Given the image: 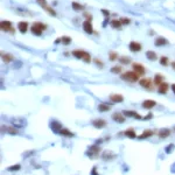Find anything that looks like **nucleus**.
I'll list each match as a JSON object with an SVG mask.
<instances>
[{
  "label": "nucleus",
  "mask_w": 175,
  "mask_h": 175,
  "mask_svg": "<svg viewBox=\"0 0 175 175\" xmlns=\"http://www.w3.org/2000/svg\"><path fill=\"white\" fill-rule=\"evenodd\" d=\"M72 55H74L76 58H78V60H83V61L86 62V63H90L91 62L90 54H88L86 51H84V50H78V49H76V50L72 51Z\"/></svg>",
  "instance_id": "1"
},
{
  "label": "nucleus",
  "mask_w": 175,
  "mask_h": 175,
  "mask_svg": "<svg viewBox=\"0 0 175 175\" xmlns=\"http://www.w3.org/2000/svg\"><path fill=\"white\" fill-rule=\"evenodd\" d=\"M46 28L47 26L42 23V22H35V23H33L32 28H31V31L34 35H37V36H40V35H42V33L46 31Z\"/></svg>",
  "instance_id": "2"
},
{
  "label": "nucleus",
  "mask_w": 175,
  "mask_h": 175,
  "mask_svg": "<svg viewBox=\"0 0 175 175\" xmlns=\"http://www.w3.org/2000/svg\"><path fill=\"white\" fill-rule=\"evenodd\" d=\"M122 80L123 81H127L131 83H134L139 80V75L135 71H126L122 75Z\"/></svg>",
  "instance_id": "3"
},
{
  "label": "nucleus",
  "mask_w": 175,
  "mask_h": 175,
  "mask_svg": "<svg viewBox=\"0 0 175 175\" xmlns=\"http://www.w3.org/2000/svg\"><path fill=\"white\" fill-rule=\"evenodd\" d=\"M0 28H1V31L2 32H7V33H15V29L13 28L12 26V22L8 21V20H2V21L0 22Z\"/></svg>",
  "instance_id": "4"
},
{
  "label": "nucleus",
  "mask_w": 175,
  "mask_h": 175,
  "mask_svg": "<svg viewBox=\"0 0 175 175\" xmlns=\"http://www.w3.org/2000/svg\"><path fill=\"white\" fill-rule=\"evenodd\" d=\"M99 153H101V148H99V146H98V145H92V146L89 147L88 152H86V155L93 159V158H97V156L99 155Z\"/></svg>",
  "instance_id": "5"
},
{
  "label": "nucleus",
  "mask_w": 175,
  "mask_h": 175,
  "mask_svg": "<svg viewBox=\"0 0 175 175\" xmlns=\"http://www.w3.org/2000/svg\"><path fill=\"white\" fill-rule=\"evenodd\" d=\"M11 123H12V126H14L15 128H20L26 126V119H23V118H12Z\"/></svg>",
  "instance_id": "6"
},
{
  "label": "nucleus",
  "mask_w": 175,
  "mask_h": 175,
  "mask_svg": "<svg viewBox=\"0 0 175 175\" xmlns=\"http://www.w3.org/2000/svg\"><path fill=\"white\" fill-rule=\"evenodd\" d=\"M91 124L95 126L96 128H104L107 125V123L104 120V119H101V118H98V119H93Z\"/></svg>",
  "instance_id": "7"
},
{
  "label": "nucleus",
  "mask_w": 175,
  "mask_h": 175,
  "mask_svg": "<svg viewBox=\"0 0 175 175\" xmlns=\"http://www.w3.org/2000/svg\"><path fill=\"white\" fill-rule=\"evenodd\" d=\"M133 71H135L139 76H143L146 72V68L139 63H133Z\"/></svg>",
  "instance_id": "8"
},
{
  "label": "nucleus",
  "mask_w": 175,
  "mask_h": 175,
  "mask_svg": "<svg viewBox=\"0 0 175 175\" xmlns=\"http://www.w3.org/2000/svg\"><path fill=\"white\" fill-rule=\"evenodd\" d=\"M139 84L141 85L143 88L147 89V90L152 89V80L151 78H141V80L139 81Z\"/></svg>",
  "instance_id": "9"
},
{
  "label": "nucleus",
  "mask_w": 175,
  "mask_h": 175,
  "mask_svg": "<svg viewBox=\"0 0 175 175\" xmlns=\"http://www.w3.org/2000/svg\"><path fill=\"white\" fill-rule=\"evenodd\" d=\"M83 29H84V32L88 33V34H92V33L95 32L93 28H92V23H91L90 20H85V21L83 22Z\"/></svg>",
  "instance_id": "10"
},
{
  "label": "nucleus",
  "mask_w": 175,
  "mask_h": 175,
  "mask_svg": "<svg viewBox=\"0 0 175 175\" xmlns=\"http://www.w3.org/2000/svg\"><path fill=\"white\" fill-rule=\"evenodd\" d=\"M128 48H130V50H131V51H133V53H139V51L141 50V44H140L139 42L132 41V42L130 43Z\"/></svg>",
  "instance_id": "11"
},
{
  "label": "nucleus",
  "mask_w": 175,
  "mask_h": 175,
  "mask_svg": "<svg viewBox=\"0 0 175 175\" xmlns=\"http://www.w3.org/2000/svg\"><path fill=\"white\" fill-rule=\"evenodd\" d=\"M154 106H156V102H155V101L146 99V101H144V102H143V107H144V109L151 110V109H153Z\"/></svg>",
  "instance_id": "12"
},
{
  "label": "nucleus",
  "mask_w": 175,
  "mask_h": 175,
  "mask_svg": "<svg viewBox=\"0 0 175 175\" xmlns=\"http://www.w3.org/2000/svg\"><path fill=\"white\" fill-rule=\"evenodd\" d=\"M170 130L169 128H161L159 132H158V135H159V138H161V139H166V138H168L170 135Z\"/></svg>",
  "instance_id": "13"
},
{
  "label": "nucleus",
  "mask_w": 175,
  "mask_h": 175,
  "mask_svg": "<svg viewBox=\"0 0 175 175\" xmlns=\"http://www.w3.org/2000/svg\"><path fill=\"white\" fill-rule=\"evenodd\" d=\"M112 119L117 123H124L125 122V116L124 113H119V112H116L112 114Z\"/></svg>",
  "instance_id": "14"
},
{
  "label": "nucleus",
  "mask_w": 175,
  "mask_h": 175,
  "mask_svg": "<svg viewBox=\"0 0 175 175\" xmlns=\"http://www.w3.org/2000/svg\"><path fill=\"white\" fill-rule=\"evenodd\" d=\"M124 116H127V117H131V118H137V119H143V117L139 114L138 112L135 111H130V110H125L123 112Z\"/></svg>",
  "instance_id": "15"
},
{
  "label": "nucleus",
  "mask_w": 175,
  "mask_h": 175,
  "mask_svg": "<svg viewBox=\"0 0 175 175\" xmlns=\"http://www.w3.org/2000/svg\"><path fill=\"white\" fill-rule=\"evenodd\" d=\"M18 29L20 31V32L23 34V33L27 32V29H28V22L26 21H20L18 23Z\"/></svg>",
  "instance_id": "16"
},
{
  "label": "nucleus",
  "mask_w": 175,
  "mask_h": 175,
  "mask_svg": "<svg viewBox=\"0 0 175 175\" xmlns=\"http://www.w3.org/2000/svg\"><path fill=\"white\" fill-rule=\"evenodd\" d=\"M102 158L104 160H112L116 158V154H113L111 151H105L104 153H102Z\"/></svg>",
  "instance_id": "17"
},
{
  "label": "nucleus",
  "mask_w": 175,
  "mask_h": 175,
  "mask_svg": "<svg viewBox=\"0 0 175 175\" xmlns=\"http://www.w3.org/2000/svg\"><path fill=\"white\" fill-rule=\"evenodd\" d=\"M168 89H169V85L167 84V83H162V84L159 85L158 91H159V93H161V95H165V93H167Z\"/></svg>",
  "instance_id": "18"
},
{
  "label": "nucleus",
  "mask_w": 175,
  "mask_h": 175,
  "mask_svg": "<svg viewBox=\"0 0 175 175\" xmlns=\"http://www.w3.org/2000/svg\"><path fill=\"white\" fill-rule=\"evenodd\" d=\"M50 127L53 128V131H55V132H60L61 130H62V124H60L58 122H51V124H50Z\"/></svg>",
  "instance_id": "19"
},
{
  "label": "nucleus",
  "mask_w": 175,
  "mask_h": 175,
  "mask_svg": "<svg viewBox=\"0 0 175 175\" xmlns=\"http://www.w3.org/2000/svg\"><path fill=\"white\" fill-rule=\"evenodd\" d=\"M110 99H111L112 102H114V103H122V102L124 101V97H123L122 95H117V93H114V95L110 96Z\"/></svg>",
  "instance_id": "20"
},
{
  "label": "nucleus",
  "mask_w": 175,
  "mask_h": 175,
  "mask_svg": "<svg viewBox=\"0 0 175 175\" xmlns=\"http://www.w3.org/2000/svg\"><path fill=\"white\" fill-rule=\"evenodd\" d=\"M60 135H63V137H68V138H71V137H74L75 134L72 132H70L69 130H67V128H62L60 132H58Z\"/></svg>",
  "instance_id": "21"
},
{
  "label": "nucleus",
  "mask_w": 175,
  "mask_h": 175,
  "mask_svg": "<svg viewBox=\"0 0 175 175\" xmlns=\"http://www.w3.org/2000/svg\"><path fill=\"white\" fill-rule=\"evenodd\" d=\"M154 134V131L152 130H145L143 132L141 135H139V139H146V138H149V137H152Z\"/></svg>",
  "instance_id": "22"
},
{
  "label": "nucleus",
  "mask_w": 175,
  "mask_h": 175,
  "mask_svg": "<svg viewBox=\"0 0 175 175\" xmlns=\"http://www.w3.org/2000/svg\"><path fill=\"white\" fill-rule=\"evenodd\" d=\"M1 58H2V61L5 63H10V62H12L14 60L13 55H11V54H1Z\"/></svg>",
  "instance_id": "23"
},
{
  "label": "nucleus",
  "mask_w": 175,
  "mask_h": 175,
  "mask_svg": "<svg viewBox=\"0 0 175 175\" xmlns=\"http://www.w3.org/2000/svg\"><path fill=\"white\" fill-rule=\"evenodd\" d=\"M124 135H126V137H128V138H137V133H135V131L133 130V128H128V130H126L125 132H124Z\"/></svg>",
  "instance_id": "24"
},
{
  "label": "nucleus",
  "mask_w": 175,
  "mask_h": 175,
  "mask_svg": "<svg viewBox=\"0 0 175 175\" xmlns=\"http://www.w3.org/2000/svg\"><path fill=\"white\" fill-rule=\"evenodd\" d=\"M166 44H168V41H167V39H165V37H158L156 41H155V46H158V47L166 46Z\"/></svg>",
  "instance_id": "25"
},
{
  "label": "nucleus",
  "mask_w": 175,
  "mask_h": 175,
  "mask_svg": "<svg viewBox=\"0 0 175 175\" xmlns=\"http://www.w3.org/2000/svg\"><path fill=\"white\" fill-rule=\"evenodd\" d=\"M2 131H6L7 133H10V134H13V135H15L16 133H18V131H16V128L14 127V126H2Z\"/></svg>",
  "instance_id": "26"
},
{
  "label": "nucleus",
  "mask_w": 175,
  "mask_h": 175,
  "mask_svg": "<svg viewBox=\"0 0 175 175\" xmlns=\"http://www.w3.org/2000/svg\"><path fill=\"white\" fill-rule=\"evenodd\" d=\"M164 83V76L162 75H155V77H154V85H160Z\"/></svg>",
  "instance_id": "27"
},
{
  "label": "nucleus",
  "mask_w": 175,
  "mask_h": 175,
  "mask_svg": "<svg viewBox=\"0 0 175 175\" xmlns=\"http://www.w3.org/2000/svg\"><path fill=\"white\" fill-rule=\"evenodd\" d=\"M146 57L148 58L149 61H155L158 56H156V54L154 53L153 50H147L146 51Z\"/></svg>",
  "instance_id": "28"
},
{
  "label": "nucleus",
  "mask_w": 175,
  "mask_h": 175,
  "mask_svg": "<svg viewBox=\"0 0 175 175\" xmlns=\"http://www.w3.org/2000/svg\"><path fill=\"white\" fill-rule=\"evenodd\" d=\"M110 25H111L112 28H114V29H119L120 27H122V22H120V20H116V19H113V20H111V22H110Z\"/></svg>",
  "instance_id": "29"
},
{
  "label": "nucleus",
  "mask_w": 175,
  "mask_h": 175,
  "mask_svg": "<svg viewBox=\"0 0 175 175\" xmlns=\"http://www.w3.org/2000/svg\"><path fill=\"white\" fill-rule=\"evenodd\" d=\"M111 106H109L107 104H99L98 105V111L101 112H106V111H110Z\"/></svg>",
  "instance_id": "30"
},
{
  "label": "nucleus",
  "mask_w": 175,
  "mask_h": 175,
  "mask_svg": "<svg viewBox=\"0 0 175 175\" xmlns=\"http://www.w3.org/2000/svg\"><path fill=\"white\" fill-rule=\"evenodd\" d=\"M119 62L122 64H128L131 63V58L128 57V56H122V57H119V60H118Z\"/></svg>",
  "instance_id": "31"
},
{
  "label": "nucleus",
  "mask_w": 175,
  "mask_h": 175,
  "mask_svg": "<svg viewBox=\"0 0 175 175\" xmlns=\"http://www.w3.org/2000/svg\"><path fill=\"white\" fill-rule=\"evenodd\" d=\"M71 6H72V8H74L75 11H81V10H83V8H84V6L80 5L78 2H72V4H71Z\"/></svg>",
  "instance_id": "32"
},
{
  "label": "nucleus",
  "mask_w": 175,
  "mask_h": 175,
  "mask_svg": "<svg viewBox=\"0 0 175 175\" xmlns=\"http://www.w3.org/2000/svg\"><path fill=\"white\" fill-rule=\"evenodd\" d=\"M70 42H71V37L69 36H62V44H64V46H68V44H70Z\"/></svg>",
  "instance_id": "33"
},
{
  "label": "nucleus",
  "mask_w": 175,
  "mask_h": 175,
  "mask_svg": "<svg viewBox=\"0 0 175 175\" xmlns=\"http://www.w3.org/2000/svg\"><path fill=\"white\" fill-rule=\"evenodd\" d=\"M109 57H110V61H117V60L119 58V56H118V54L114 53V51H110Z\"/></svg>",
  "instance_id": "34"
},
{
  "label": "nucleus",
  "mask_w": 175,
  "mask_h": 175,
  "mask_svg": "<svg viewBox=\"0 0 175 175\" xmlns=\"http://www.w3.org/2000/svg\"><path fill=\"white\" fill-rule=\"evenodd\" d=\"M122 70H123L122 67L117 65V67H112L111 68V72H113V74H120V72H122Z\"/></svg>",
  "instance_id": "35"
},
{
  "label": "nucleus",
  "mask_w": 175,
  "mask_h": 175,
  "mask_svg": "<svg viewBox=\"0 0 175 175\" xmlns=\"http://www.w3.org/2000/svg\"><path fill=\"white\" fill-rule=\"evenodd\" d=\"M160 63L162 64V65H168L169 64V61H168V57H166V56H162V57L160 58Z\"/></svg>",
  "instance_id": "36"
},
{
  "label": "nucleus",
  "mask_w": 175,
  "mask_h": 175,
  "mask_svg": "<svg viewBox=\"0 0 175 175\" xmlns=\"http://www.w3.org/2000/svg\"><path fill=\"white\" fill-rule=\"evenodd\" d=\"M36 2L39 4V5L41 6V7H43L44 10L48 7V5H47V0H36Z\"/></svg>",
  "instance_id": "37"
},
{
  "label": "nucleus",
  "mask_w": 175,
  "mask_h": 175,
  "mask_svg": "<svg viewBox=\"0 0 175 175\" xmlns=\"http://www.w3.org/2000/svg\"><path fill=\"white\" fill-rule=\"evenodd\" d=\"M119 20H120V22H122V25H128V23L131 22V20H130L128 18H120Z\"/></svg>",
  "instance_id": "38"
},
{
  "label": "nucleus",
  "mask_w": 175,
  "mask_h": 175,
  "mask_svg": "<svg viewBox=\"0 0 175 175\" xmlns=\"http://www.w3.org/2000/svg\"><path fill=\"white\" fill-rule=\"evenodd\" d=\"M46 11H47L48 13L50 14V15H53V16H55V15H56V12L54 11L53 8H51V7H49V6H48L47 8H46Z\"/></svg>",
  "instance_id": "39"
},
{
  "label": "nucleus",
  "mask_w": 175,
  "mask_h": 175,
  "mask_svg": "<svg viewBox=\"0 0 175 175\" xmlns=\"http://www.w3.org/2000/svg\"><path fill=\"white\" fill-rule=\"evenodd\" d=\"M8 169L10 170H19L20 169V166H19V165H16V166H12V167H10Z\"/></svg>",
  "instance_id": "40"
},
{
  "label": "nucleus",
  "mask_w": 175,
  "mask_h": 175,
  "mask_svg": "<svg viewBox=\"0 0 175 175\" xmlns=\"http://www.w3.org/2000/svg\"><path fill=\"white\" fill-rule=\"evenodd\" d=\"M95 63L97 64V65H99V67H103V65H104V64H103V62H102V61H99L98 58H95Z\"/></svg>",
  "instance_id": "41"
},
{
  "label": "nucleus",
  "mask_w": 175,
  "mask_h": 175,
  "mask_svg": "<svg viewBox=\"0 0 175 175\" xmlns=\"http://www.w3.org/2000/svg\"><path fill=\"white\" fill-rule=\"evenodd\" d=\"M102 13H103V15H105V16H109V15H110V12L106 11V10H102Z\"/></svg>",
  "instance_id": "42"
},
{
  "label": "nucleus",
  "mask_w": 175,
  "mask_h": 175,
  "mask_svg": "<svg viewBox=\"0 0 175 175\" xmlns=\"http://www.w3.org/2000/svg\"><path fill=\"white\" fill-rule=\"evenodd\" d=\"M84 16L86 18V20H90V21H91V19H92V16L90 14H88V13H84Z\"/></svg>",
  "instance_id": "43"
},
{
  "label": "nucleus",
  "mask_w": 175,
  "mask_h": 175,
  "mask_svg": "<svg viewBox=\"0 0 175 175\" xmlns=\"http://www.w3.org/2000/svg\"><path fill=\"white\" fill-rule=\"evenodd\" d=\"M152 116H153L152 113H148V114H147V117H145L144 119H146V120H147V119H151V118H152Z\"/></svg>",
  "instance_id": "44"
},
{
  "label": "nucleus",
  "mask_w": 175,
  "mask_h": 175,
  "mask_svg": "<svg viewBox=\"0 0 175 175\" xmlns=\"http://www.w3.org/2000/svg\"><path fill=\"white\" fill-rule=\"evenodd\" d=\"M172 148H174V145H170L169 147H167V153H169V151H170Z\"/></svg>",
  "instance_id": "45"
},
{
  "label": "nucleus",
  "mask_w": 175,
  "mask_h": 175,
  "mask_svg": "<svg viewBox=\"0 0 175 175\" xmlns=\"http://www.w3.org/2000/svg\"><path fill=\"white\" fill-rule=\"evenodd\" d=\"M170 88H172V90H173V92L175 93V84H173L172 86H170Z\"/></svg>",
  "instance_id": "46"
},
{
  "label": "nucleus",
  "mask_w": 175,
  "mask_h": 175,
  "mask_svg": "<svg viewBox=\"0 0 175 175\" xmlns=\"http://www.w3.org/2000/svg\"><path fill=\"white\" fill-rule=\"evenodd\" d=\"M172 67H174V68H175V62H173V63H172Z\"/></svg>",
  "instance_id": "47"
}]
</instances>
